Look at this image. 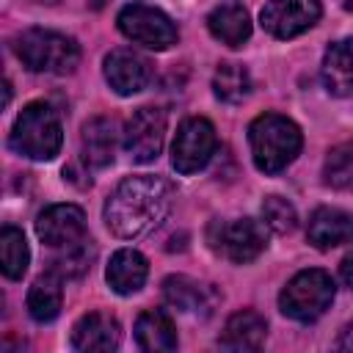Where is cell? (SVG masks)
I'll use <instances>...</instances> for the list:
<instances>
[{"label":"cell","instance_id":"obj_21","mask_svg":"<svg viewBox=\"0 0 353 353\" xmlns=\"http://www.w3.org/2000/svg\"><path fill=\"white\" fill-rule=\"evenodd\" d=\"M135 339L149 353H168V350L176 347V328L168 320V314L152 309V312H143L138 317V323H135Z\"/></svg>","mask_w":353,"mask_h":353},{"label":"cell","instance_id":"obj_4","mask_svg":"<svg viewBox=\"0 0 353 353\" xmlns=\"http://www.w3.org/2000/svg\"><path fill=\"white\" fill-rule=\"evenodd\" d=\"M63 130L61 119L52 105L30 102L14 121L11 130V149L30 157V160H52L61 149Z\"/></svg>","mask_w":353,"mask_h":353},{"label":"cell","instance_id":"obj_3","mask_svg":"<svg viewBox=\"0 0 353 353\" xmlns=\"http://www.w3.org/2000/svg\"><path fill=\"white\" fill-rule=\"evenodd\" d=\"M14 52L30 72L66 74L80 61V47L72 36L44 28H30L14 39Z\"/></svg>","mask_w":353,"mask_h":353},{"label":"cell","instance_id":"obj_17","mask_svg":"<svg viewBox=\"0 0 353 353\" xmlns=\"http://www.w3.org/2000/svg\"><path fill=\"white\" fill-rule=\"evenodd\" d=\"M265 336H268L265 317L254 309H243L226 320L223 334H221V347H226V350H259Z\"/></svg>","mask_w":353,"mask_h":353},{"label":"cell","instance_id":"obj_6","mask_svg":"<svg viewBox=\"0 0 353 353\" xmlns=\"http://www.w3.org/2000/svg\"><path fill=\"white\" fill-rule=\"evenodd\" d=\"M119 30L146 47V50H168L171 44H176V25L171 22L168 14H163L160 8L154 6H146V3H130L119 11Z\"/></svg>","mask_w":353,"mask_h":353},{"label":"cell","instance_id":"obj_12","mask_svg":"<svg viewBox=\"0 0 353 353\" xmlns=\"http://www.w3.org/2000/svg\"><path fill=\"white\" fill-rule=\"evenodd\" d=\"M265 243H268L265 226H259L251 218H240V221L221 226V245L218 248H223V254L234 265H248L265 251Z\"/></svg>","mask_w":353,"mask_h":353},{"label":"cell","instance_id":"obj_18","mask_svg":"<svg viewBox=\"0 0 353 353\" xmlns=\"http://www.w3.org/2000/svg\"><path fill=\"white\" fill-rule=\"evenodd\" d=\"M149 273V262L143 254H138L135 248H121L110 256V265L105 270V279L110 284L113 292L119 295H132L143 287Z\"/></svg>","mask_w":353,"mask_h":353},{"label":"cell","instance_id":"obj_9","mask_svg":"<svg viewBox=\"0 0 353 353\" xmlns=\"http://www.w3.org/2000/svg\"><path fill=\"white\" fill-rule=\"evenodd\" d=\"M165 141V110L141 108L124 124V149L135 163H152Z\"/></svg>","mask_w":353,"mask_h":353},{"label":"cell","instance_id":"obj_30","mask_svg":"<svg viewBox=\"0 0 353 353\" xmlns=\"http://www.w3.org/2000/svg\"><path fill=\"white\" fill-rule=\"evenodd\" d=\"M339 6H342L345 11H353V0H339Z\"/></svg>","mask_w":353,"mask_h":353},{"label":"cell","instance_id":"obj_25","mask_svg":"<svg viewBox=\"0 0 353 353\" xmlns=\"http://www.w3.org/2000/svg\"><path fill=\"white\" fill-rule=\"evenodd\" d=\"M61 251L63 254L55 256L52 268H50V273H55L58 279H80L83 273L91 270V262L97 256L91 237H83V240H77V243H72V245H66Z\"/></svg>","mask_w":353,"mask_h":353},{"label":"cell","instance_id":"obj_7","mask_svg":"<svg viewBox=\"0 0 353 353\" xmlns=\"http://www.w3.org/2000/svg\"><path fill=\"white\" fill-rule=\"evenodd\" d=\"M215 143H218L215 127L207 119H201V116L188 119L176 130V138L171 146V165L179 174H196L210 163Z\"/></svg>","mask_w":353,"mask_h":353},{"label":"cell","instance_id":"obj_15","mask_svg":"<svg viewBox=\"0 0 353 353\" xmlns=\"http://www.w3.org/2000/svg\"><path fill=\"white\" fill-rule=\"evenodd\" d=\"M80 149H83V163L94 171L108 168L116 157V127L105 116H94L83 124L80 135Z\"/></svg>","mask_w":353,"mask_h":353},{"label":"cell","instance_id":"obj_24","mask_svg":"<svg viewBox=\"0 0 353 353\" xmlns=\"http://www.w3.org/2000/svg\"><path fill=\"white\" fill-rule=\"evenodd\" d=\"M28 262H30V251H28V240L19 229L14 226H6L0 232V265H3V273L8 279H22L25 270H28Z\"/></svg>","mask_w":353,"mask_h":353},{"label":"cell","instance_id":"obj_1","mask_svg":"<svg viewBox=\"0 0 353 353\" xmlns=\"http://www.w3.org/2000/svg\"><path fill=\"white\" fill-rule=\"evenodd\" d=\"M171 210V188L160 176L138 174L116 185L105 201V223L116 237L132 240L152 232Z\"/></svg>","mask_w":353,"mask_h":353},{"label":"cell","instance_id":"obj_28","mask_svg":"<svg viewBox=\"0 0 353 353\" xmlns=\"http://www.w3.org/2000/svg\"><path fill=\"white\" fill-rule=\"evenodd\" d=\"M336 347H339V350H350V353H353V323H347V325L342 328Z\"/></svg>","mask_w":353,"mask_h":353},{"label":"cell","instance_id":"obj_10","mask_svg":"<svg viewBox=\"0 0 353 353\" xmlns=\"http://www.w3.org/2000/svg\"><path fill=\"white\" fill-rule=\"evenodd\" d=\"M36 234L50 248H66L85 237V215L74 204H52L36 218Z\"/></svg>","mask_w":353,"mask_h":353},{"label":"cell","instance_id":"obj_20","mask_svg":"<svg viewBox=\"0 0 353 353\" xmlns=\"http://www.w3.org/2000/svg\"><path fill=\"white\" fill-rule=\"evenodd\" d=\"M207 28L226 47H243L248 41V36H251L248 11L240 3H221V6H215L210 11V17H207Z\"/></svg>","mask_w":353,"mask_h":353},{"label":"cell","instance_id":"obj_31","mask_svg":"<svg viewBox=\"0 0 353 353\" xmlns=\"http://www.w3.org/2000/svg\"><path fill=\"white\" fill-rule=\"evenodd\" d=\"M36 3H47V6H52V3H58V0H36Z\"/></svg>","mask_w":353,"mask_h":353},{"label":"cell","instance_id":"obj_22","mask_svg":"<svg viewBox=\"0 0 353 353\" xmlns=\"http://www.w3.org/2000/svg\"><path fill=\"white\" fill-rule=\"evenodd\" d=\"M28 312L36 323H50L61 312V279L55 273H44L28 290Z\"/></svg>","mask_w":353,"mask_h":353},{"label":"cell","instance_id":"obj_13","mask_svg":"<svg viewBox=\"0 0 353 353\" xmlns=\"http://www.w3.org/2000/svg\"><path fill=\"white\" fill-rule=\"evenodd\" d=\"M119 342H121L119 320L110 317V314H105V312H88L72 328V347L74 350H83V353L116 350Z\"/></svg>","mask_w":353,"mask_h":353},{"label":"cell","instance_id":"obj_5","mask_svg":"<svg viewBox=\"0 0 353 353\" xmlns=\"http://www.w3.org/2000/svg\"><path fill=\"white\" fill-rule=\"evenodd\" d=\"M331 301H334V279L320 268L301 270L287 281V287L279 295L281 312L298 323H314L331 306Z\"/></svg>","mask_w":353,"mask_h":353},{"label":"cell","instance_id":"obj_8","mask_svg":"<svg viewBox=\"0 0 353 353\" xmlns=\"http://www.w3.org/2000/svg\"><path fill=\"white\" fill-rule=\"evenodd\" d=\"M323 14L320 0H268L259 19L276 39H295L309 30Z\"/></svg>","mask_w":353,"mask_h":353},{"label":"cell","instance_id":"obj_14","mask_svg":"<svg viewBox=\"0 0 353 353\" xmlns=\"http://www.w3.org/2000/svg\"><path fill=\"white\" fill-rule=\"evenodd\" d=\"M163 298L168 306L179 312H190V314H210L218 301L210 284H201L188 276H168L163 281Z\"/></svg>","mask_w":353,"mask_h":353},{"label":"cell","instance_id":"obj_27","mask_svg":"<svg viewBox=\"0 0 353 353\" xmlns=\"http://www.w3.org/2000/svg\"><path fill=\"white\" fill-rule=\"evenodd\" d=\"M262 221H265V226H268L270 232H276V234H290V232L298 226V212H295V207H292L287 199H281V196H268V199L262 201Z\"/></svg>","mask_w":353,"mask_h":353},{"label":"cell","instance_id":"obj_2","mask_svg":"<svg viewBox=\"0 0 353 353\" xmlns=\"http://www.w3.org/2000/svg\"><path fill=\"white\" fill-rule=\"evenodd\" d=\"M248 143H251L256 168L265 174H279L298 157L303 138L292 119L279 113H265L251 121Z\"/></svg>","mask_w":353,"mask_h":353},{"label":"cell","instance_id":"obj_19","mask_svg":"<svg viewBox=\"0 0 353 353\" xmlns=\"http://www.w3.org/2000/svg\"><path fill=\"white\" fill-rule=\"evenodd\" d=\"M323 83L334 97H353V39H339L325 50Z\"/></svg>","mask_w":353,"mask_h":353},{"label":"cell","instance_id":"obj_23","mask_svg":"<svg viewBox=\"0 0 353 353\" xmlns=\"http://www.w3.org/2000/svg\"><path fill=\"white\" fill-rule=\"evenodd\" d=\"M251 91V77L240 63H221L212 74V94L226 102V105H237L248 97Z\"/></svg>","mask_w":353,"mask_h":353},{"label":"cell","instance_id":"obj_29","mask_svg":"<svg viewBox=\"0 0 353 353\" xmlns=\"http://www.w3.org/2000/svg\"><path fill=\"white\" fill-rule=\"evenodd\" d=\"M339 270H342V279H345V284H347V287H353V251H350V254L342 259Z\"/></svg>","mask_w":353,"mask_h":353},{"label":"cell","instance_id":"obj_16","mask_svg":"<svg viewBox=\"0 0 353 353\" xmlns=\"http://www.w3.org/2000/svg\"><path fill=\"white\" fill-rule=\"evenodd\" d=\"M306 237L314 248H334L353 240V215L336 207H320L312 212Z\"/></svg>","mask_w":353,"mask_h":353},{"label":"cell","instance_id":"obj_26","mask_svg":"<svg viewBox=\"0 0 353 353\" xmlns=\"http://www.w3.org/2000/svg\"><path fill=\"white\" fill-rule=\"evenodd\" d=\"M323 179L336 190L353 188V143H339L325 154Z\"/></svg>","mask_w":353,"mask_h":353},{"label":"cell","instance_id":"obj_11","mask_svg":"<svg viewBox=\"0 0 353 353\" xmlns=\"http://www.w3.org/2000/svg\"><path fill=\"white\" fill-rule=\"evenodd\" d=\"M105 80L121 97L138 94L152 80V63L143 55L119 47V50H113V52L105 55Z\"/></svg>","mask_w":353,"mask_h":353}]
</instances>
